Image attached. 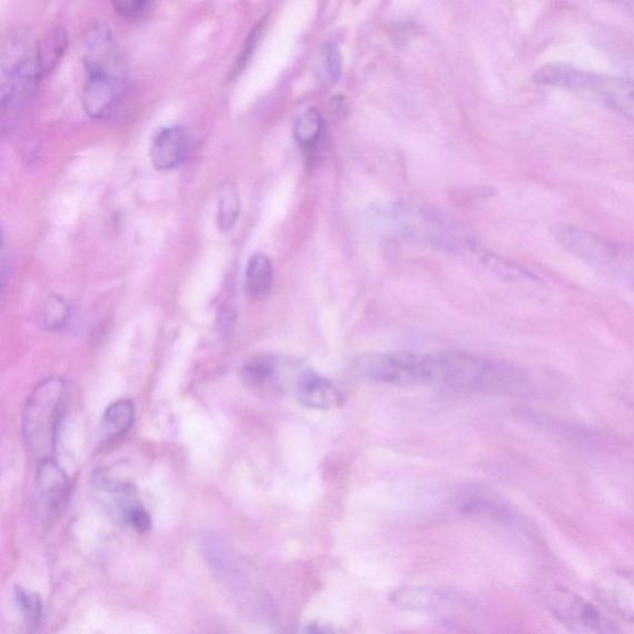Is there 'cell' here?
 I'll return each mask as SVG.
<instances>
[{
    "mask_svg": "<svg viewBox=\"0 0 634 634\" xmlns=\"http://www.w3.org/2000/svg\"><path fill=\"white\" fill-rule=\"evenodd\" d=\"M434 386L491 395H523L531 388L526 372L467 353L434 354Z\"/></svg>",
    "mask_w": 634,
    "mask_h": 634,
    "instance_id": "obj_1",
    "label": "cell"
},
{
    "mask_svg": "<svg viewBox=\"0 0 634 634\" xmlns=\"http://www.w3.org/2000/svg\"><path fill=\"white\" fill-rule=\"evenodd\" d=\"M534 80L539 85L555 87V89L566 90L587 100L603 103L614 109L615 112L634 120V81L565 67V65H549L539 70Z\"/></svg>",
    "mask_w": 634,
    "mask_h": 634,
    "instance_id": "obj_2",
    "label": "cell"
},
{
    "mask_svg": "<svg viewBox=\"0 0 634 634\" xmlns=\"http://www.w3.org/2000/svg\"><path fill=\"white\" fill-rule=\"evenodd\" d=\"M67 388L60 378H48L31 393L23 415V434L30 453L41 460L52 457L65 408Z\"/></svg>",
    "mask_w": 634,
    "mask_h": 634,
    "instance_id": "obj_3",
    "label": "cell"
},
{
    "mask_svg": "<svg viewBox=\"0 0 634 634\" xmlns=\"http://www.w3.org/2000/svg\"><path fill=\"white\" fill-rule=\"evenodd\" d=\"M2 116H14L23 107L32 89L40 81L37 42L29 32L18 30L4 42L0 63Z\"/></svg>",
    "mask_w": 634,
    "mask_h": 634,
    "instance_id": "obj_4",
    "label": "cell"
},
{
    "mask_svg": "<svg viewBox=\"0 0 634 634\" xmlns=\"http://www.w3.org/2000/svg\"><path fill=\"white\" fill-rule=\"evenodd\" d=\"M552 232L568 254L604 276L623 281L634 280V257L612 240L568 225L553 226Z\"/></svg>",
    "mask_w": 634,
    "mask_h": 634,
    "instance_id": "obj_5",
    "label": "cell"
},
{
    "mask_svg": "<svg viewBox=\"0 0 634 634\" xmlns=\"http://www.w3.org/2000/svg\"><path fill=\"white\" fill-rule=\"evenodd\" d=\"M356 372L360 377L376 384L434 386L433 354L402 351L368 355L357 360Z\"/></svg>",
    "mask_w": 634,
    "mask_h": 634,
    "instance_id": "obj_6",
    "label": "cell"
},
{
    "mask_svg": "<svg viewBox=\"0 0 634 634\" xmlns=\"http://www.w3.org/2000/svg\"><path fill=\"white\" fill-rule=\"evenodd\" d=\"M548 606L552 614L564 625L577 630L598 633L606 618L588 601L566 588H555L549 594Z\"/></svg>",
    "mask_w": 634,
    "mask_h": 634,
    "instance_id": "obj_7",
    "label": "cell"
},
{
    "mask_svg": "<svg viewBox=\"0 0 634 634\" xmlns=\"http://www.w3.org/2000/svg\"><path fill=\"white\" fill-rule=\"evenodd\" d=\"M83 62L87 75L122 76L119 52L111 28L102 21H96L86 32Z\"/></svg>",
    "mask_w": 634,
    "mask_h": 634,
    "instance_id": "obj_8",
    "label": "cell"
},
{
    "mask_svg": "<svg viewBox=\"0 0 634 634\" xmlns=\"http://www.w3.org/2000/svg\"><path fill=\"white\" fill-rule=\"evenodd\" d=\"M594 588L611 611L623 620L634 622V574L610 568L597 575Z\"/></svg>",
    "mask_w": 634,
    "mask_h": 634,
    "instance_id": "obj_9",
    "label": "cell"
},
{
    "mask_svg": "<svg viewBox=\"0 0 634 634\" xmlns=\"http://www.w3.org/2000/svg\"><path fill=\"white\" fill-rule=\"evenodd\" d=\"M192 138L188 129L181 126L162 128L152 138L150 159L159 171L178 169L190 156Z\"/></svg>",
    "mask_w": 634,
    "mask_h": 634,
    "instance_id": "obj_10",
    "label": "cell"
},
{
    "mask_svg": "<svg viewBox=\"0 0 634 634\" xmlns=\"http://www.w3.org/2000/svg\"><path fill=\"white\" fill-rule=\"evenodd\" d=\"M122 95V76L109 73L89 75L87 76L82 95L85 112L95 119L111 116Z\"/></svg>",
    "mask_w": 634,
    "mask_h": 634,
    "instance_id": "obj_11",
    "label": "cell"
},
{
    "mask_svg": "<svg viewBox=\"0 0 634 634\" xmlns=\"http://www.w3.org/2000/svg\"><path fill=\"white\" fill-rule=\"evenodd\" d=\"M295 388L301 406L309 409L334 410L345 402L343 392L314 370H301Z\"/></svg>",
    "mask_w": 634,
    "mask_h": 634,
    "instance_id": "obj_12",
    "label": "cell"
},
{
    "mask_svg": "<svg viewBox=\"0 0 634 634\" xmlns=\"http://www.w3.org/2000/svg\"><path fill=\"white\" fill-rule=\"evenodd\" d=\"M39 501L48 512H58L68 492V478L52 457L41 460L37 473Z\"/></svg>",
    "mask_w": 634,
    "mask_h": 634,
    "instance_id": "obj_13",
    "label": "cell"
},
{
    "mask_svg": "<svg viewBox=\"0 0 634 634\" xmlns=\"http://www.w3.org/2000/svg\"><path fill=\"white\" fill-rule=\"evenodd\" d=\"M68 49V34L63 28L50 29L37 41L38 72L40 80L46 78L61 61Z\"/></svg>",
    "mask_w": 634,
    "mask_h": 634,
    "instance_id": "obj_14",
    "label": "cell"
},
{
    "mask_svg": "<svg viewBox=\"0 0 634 634\" xmlns=\"http://www.w3.org/2000/svg\"><path fill=\"white\" fill-rule=\"evenodd\" d=\"M280 370L279 359L275 355H257L246 360L242 378L251 387H275L279 384Z\"/></svg>",
    "mask_w": 634,
    "mask_h": 634,
    "instance_id": "obj_15",
    "label": "cell"
},
{
    "mask_svg": "<svg viewBox=\"0 0 634 634\" xmlns=\"http://www.w3.org/2000/svg\"><path fill=\"white\" fill-rule=\"evenodd\" d=\"M396 606L419 612H435L443 605V596L430 587H400L390 594Z\"/></svg>",
    "mask_w": 634,
    "mask_h": 634,
    "instance_id": "obj_16",
    "label": "cell"
},
{
    "mask_svg": "<svg viewBox=\"0 0 634 634\" xmlns=\"http://www.w3.org/2000/svg\"><path fill=\"white\" fill-rule=\"evenodd\" d=\"M273 265L268 256H251L246 269V291L251 299H264L273 287Z\"/></svg>",
    "mask_w": 634,
    "mask_h": 634,
    "instance_id": "obj_17",
    "label": "cell"
},
{
    "mask_svg": "<svg viewBox=\"0 0 634 634\" xmlns=\"http://www.w3.org/2000/svg\"><path fill=\"white\" fill-rule=\"evenodd\" d=\"M136 419V408L132 400L120 399L107 408L102 418V429L109 440L127 434Z\"/></svg>",
    "mask_w": 634,
    "mask_h": 634,
    "instance_id": "obj_18",
    "label": "cell"
},
{
    "mask_svg": "<svg viewBox=\"0 0 634 634\" xmlns=\"http://www.w3.org/2000/svg\"><path fill=\"white\" fill-rule=\"evenodd\" d=\"M294 138L306 151H313L320 145L324 135V120L316 108L303 113L294 125Z\"/></svg>",
    "mask_w": 634,
    "mask_h": 634,
    "instance_id": "obj_19",
    "label": "cell"
},
{
    "mask_svg": "<svg viewBox=\"0 0 634 634\" xmlns=\"http://www.w3.org/2000/svg\"><path fill=\"white\" fill-rule=\"evenodd\" d=\"M240 200L236 186L226 184L218 198L217 226L222 232L232 231L239 220Z\"/></svg>",
    "mask_w": 634,
    "mask_h": 634,
    "instance_id": "obj_20",
    "label": "cell"
},
{
    "mask_svg": "<svg viewBox=\"0 0 634 634\" xmlns=\"http://www.w3.org/2000/svg\"><path fill=\"white\" fill-rule=\"evenodd\" d=\"M69 313L70 309L67 301L59 297H52L47 303L46 308H43V324H46L49 329H60V327L67 323Z\"/></svg>",
    "mask_w": 634,
    "mask_h": 634,
    "instance_id": "obj_21",
    "label": "cell"
},
{
    "mask_svg": "<svg viewBox=\"0 0 634 634\" xmlns=\"http://www.w3.org/2000/svg\"><path fill=\"white\" fill-rule=\"evenodd\" d=\"M18 604L30 626H37L42 615V603L39 596L18 588Z\"/></svg>",
    "mask_w": 634,
    "mask_h": 634,
    "instance_id": "obj_22",
    "label": "cell"
},
{
    "mask_svg": "<svg viewBox=\"0 0 634 634\" xmlns=\"http://www.w3.org/2000/svg\"><path fill=\"white\" fill-rule=\"evenodd\" d=\"M116 12L128 21H139L145 19L152 8V3L146 0H132V2H113Z\"/></svg>",
    "mask_w": 634,
    "mask_h": 634,
    "instance_id": "obj_23",
    "label": "cell"
},
{
    "mask_svg": "<svg viewBox=\"0 0 634 634\" xmlns=\"http://www.w3.org/2000/svg\"><path fill=\"white\" fill-rule=\"evenodd\" d=\"M325 71L331 82L340 79L343 71V53L336 43H330L324 55Z\"/></svg>",
    "mask_w": 634,
    "mask_h": 634,
    "instance_id": "obj_24",
    "label": "cell"
},
{
    "mask_svg": "<svg viewBox=\"0 0 634 634\" xmlns=\"http://www.w3.org/2000/svg\"><path fill=\"white\" fill-rule=\"evenodd\" d=\"M305 634H343V633L331 625H326V623L311 622L310 625L306 627Z\"/></svg>",
    "mask_w": 634,
    "mask_h": 634,
    "instance_id": "obj_25",
    "label": "cell"
},
{
    "mask_svg": "<svg viewBox=\"0 0 634 634\" xmlns=\"http://www.w3.org/2000/svg\"><path fill=\"white\" fill-rule=\"evenodd\" d=\"M234 323H235L234 310L225 308L221 311L220 320H218V325H220L221 331L226 334L231 331Z\"/></svg>",
    "mask_w": 634,
    "mask_h": 634,
    "instance_id": "obj_26",
    "label": "cell"
},
{
    "mask_svg": "<svg viewBox=\"0 0 634 634\" xmlns=\"http://www.w3.org/2000/svg\"><path fill=\"white\" fill-rule=\"evenodd\" d=\"M625 399L626 403L628 404V407L634 412V392L628 393Z\"/></svg>",
    "mask_w": 634,
    "mask_h": 634,
    "instance_id": "obj_27",
    "label": "cell"
}]
</instances>
